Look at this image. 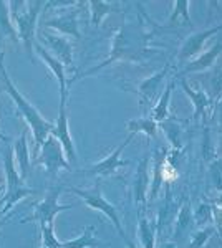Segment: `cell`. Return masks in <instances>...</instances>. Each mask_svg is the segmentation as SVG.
Returning <instances> with one entry per match:
<instances>
[{"label": "cell", "mask_w": 222, "mask_h": 248, "mask_svg": "<svg viewBox=\"0 0 222 248\" xmlns=\"http://www.w3.org/2000/svg\"><path fill=\"white\" fill-rule=\"evenodd\" d=\"M0 79H2L3 86H5V91L9 93L10 98L14 99L18 113L22 114L27 126L30 127L32 134H34V139H35V149L40 151V147L43 146L47 138L51 134V131L55 129V123L45 119V116H42V113H40L37 108L32 105L25 96L20 93L18 88L12 83L9 73H7V70H5V65H3V53H0Z\"/></svg>", "instance_id": "obj_1"}, {"label": "cell", "mask_w": 222, "mask_h": 248, "mask_svg": "<svg viewBox=\"0 0 222 248\" xmlns=\"http://www.w3.org/2000/svg\"><path fill=\"white\" fill-rule=\"evenodd\" d=\"M45 7L47 2H9L12 22L27 53H32V48L35 45L38 17Z\"/></svg>", "instance_id": "obj_2"}, {"label": "cell", "mask_w": 222, "mask_h": 248, "mask_svg": "<svg viewBox=\"0 0 222 248\" xmlns=\"http://www.w3.org/2000/svg\"><path fill=\"white\" fill-rule=\"evenodd\" d=\"M3 174H5V195L3 201L0 203V214L5 215L14 209L15 203H18L22 199L28 197V195L37 194V190L30 189L25 186V181L22 179L20 172L15 166L14 149L10 144H7L5 151H3Z\"/></svg>", "instance_id": "obj_3"}, {"label": "cell", "mask_w": 222, "mask_h": 248, "mask_svg": "<svg viewBox=\"0 0 222 248\" xmlns=\"http://www.w3.org/2000/svg\"><path fill=\"white\" fill-rule=\"evenodd\" d=\"M70 192H73L76 197H80L82 201L86 203L90 209L93 210H98L102 212L104 217H108L111 220L113 227H115L116 230H118L120 237L121 238H126V232H124L123 225H121V220H120V215H118V209H116V205H113L111 202H108L106 199H104L103 192H102V182H96L95 186L91 187V189H78V187H71Z\"/></svg>", "instance_id": "obj_4"}, {"label": "cell", "mask_w": 222, "mask_h": 248, "mask_svg": "<svg viewBox=\"0 0 222 248\" xmlns=\"http://www.w3.org/2000/svg\"><path fill=\"white\" fill-rule=\"evenodd\" d=\"M62 187H53L47 192L45 199L40 201L38 203H35L34 207V214H30L28 217L20 220V223H27V222H37L40 227L42 225H47L50 222H55V217L58 214L65 210H70L71 207L75 205H63V203L58 202L60 199V194H62Z\"/></svg>", "instance_id": "obj_5"}, {"label": "cell", "mask_w": 222, "mask_h": 248, "mask_svg": "<svg viewBox=\"0 0 222 248\" xmlns=\"http://www.w3.org/2000/svg\"><path fill=\"white\" fill-rule=\"evenodd\" d=\"M35 164H40V166L45 167L50 175H56L60 170H71L62 144L51 134L48 136L47 141L43 142V146L40 147Z\"/></svg>", "instance_id": "obj_6"}, {"label": "cell", "mask_w": 222, "mask_h": 248, "mask_svg": "<svg viewBox=\"0 0 222 248\" xmlns=\"http://www.w3.org/2000/svg\"><path fill=\"white\" fill-rule=\"evenodd\" d=\"M67 98H60V109H58V119L55 123V129L51 131V136H55L56 139L62 144L65 155L68 159V162L76 164L78 157H76V149H75V142L71 139L70 133V124H68V114H67Z\"/></svg>", "instance_id": "obj_7"}, {"label": "cell", "mask_w": 222, "mask_h": 248, "mask_svg": "<svg viewBox=\"0 0 222 248\" xmlns=\"http://www.w3.org/2000/svg\"><path fill=\"white\" fill-rule=\"evenodd\" d=\"M133 139H135V134L130 133V134H128V138L124 139V141L121 142L110 155H106L103 161H100L96 164H91V166L88 167L85 172H86V174H90V175H95V177H108V175L115 174V172L118 169H121V167H126L128 161H123V159H121V154H123L124 147H126L128 144L133 141Z\"/></svg>", "instance_id": "obj_8"}, {"label": "cell", "mask_w": 222, "mask_h": 248, "mask_svg": "<svg viewBox=\"0 0 222 248\" xmlns=\"http://www.w3.org/2000/svg\"><path fill=\"white\" fill-rule=\"evenodd\" d=\"M149 162L151 159L143 157L138 162L135 174V182H133V199L138 207V215L146 212V203H148V195H149Z\"/></svg>", "instance_id": "obj_9"}, {"label": "cell", "mask_w": 222, "mask_h": 248, "mask_svg": "<svg viewBox=\"0 0 222 248\" xmlns=\"http://www.w3.org/2000/svg\"><path fill=\"white\" fill-rule=\"evenodd\" d=\"M219 31H222V25L217 27H211V29H205L201 31H196V33L189 35L188 38L184 40V43L181 45V50L177 53V60L179 62H188L192 57H197L201 55V50L204 48L205 43L211 40L214 35H217Z\"/></svg>", "instance_id": "obj_10"}, {"label": "cell", "mask_w": 222, "mask_h": 248, "mask_svg": "<svg viewBox=\"0 0 222 248\" xmlns=\"http://www.w3.org/2000/svg\"><path fill=\"white\" fill-rule=\"evenodd\" d=\"M78 10L67 12V14L56 15L53 18L43 20V30L53 29L63 35H70L75 40H80V29H78Z\"/></svg>", "instance_id": "obj_11"}, {"label": "cell", "mask_w": 222, "mask_h": 248, "mask_svg": "<svg viewBox=\"0 0 222 248\" xmlns=\"http://www.w3.org/2000/svg\"><path fill=\"white\" fill-rule=\"evenodd\" d=\"M35 51L40 58L45 62V65L50 68V71L55 75V78L58 79V86H60V98H67L68 99V81H67V73H65V65L60 62L58 58H55L50 51H47L40 43L35 42Z\"/></svg>", "instance_id": "obj_12"}, {"label": "cell", "mask_w": 222, "mask_h": 248, "mask_svg": "<svg viewBox=\"0 0 222 248\" xmlns=\"http://www.w3.org/2000/svg\"><path fill=\"white\" fill-rule=\"evenodd\" d=\"M40 35L43 37L45 45L55 53V58H58L65 66H73V53H71V45L65 37H60L56 33L42 30Z\"/></svg>", "instance_id": "obj_13"}, {"label": "cell", "mask_w": 222, "mask_h": 248, "mask_svg": "<svg viewBox=\"0 0 222 248\" xmlns=\"http://www.w3.org/2000/svg\"><path fill=\"white\" fill-rule=\"evenodd\" d=\"M169 70H171V63H168L164 68H161L159 71H156L154 75H151V77H148L146 79H143V81L139 83L136 93H138V96H139L141 105H144V103L153 101V99H154V96L157 94V91H159L163 81L168 77Z\"/></svg>", "instance_id": "obj_14"}, {"label": "cell", "mask_w": 222, "mask_h": 248, "mask_svg": "<svg viewBox=\"0 0 222 248\" xmlns=\"http://www.w3.org/2000/svg\"><path fill=\"white\" fill-rule=\"evenodd\" d=\"M181 86H183V91L188 94V98L191 99L192 106H194V116L192 119L197 121L199 118H204V116L209 114V109L212 108V99L205 91L203 90H196L186 81L184 78H181Z\"/></svg>", "instance_id": "obj_15"}, {"label": "cell", "mask_w": 222, "mask_h": 248, "mask_svg": "<svg viewBox=\"0 0 222 248\" xmlns=\"http://www.w3.org/2000/svg\"><path fill=\"white\" fill-rule=\"evenodd\" d=\"M28 129H23L22 134L12 144L14 149V157H15V166L18 167V172L22 175L23 181H27L30 175V153H28Z\"/></svg>", "instance_id": "obj_16"}, {"label": "cell", "mask_w": 222, "mask_h": 248, "mask_svg": "<svg viewBox=\"0 0 222 248\" xmlns=\"http://www.w3.org/2000/svg\"><path fill=\"white\" fill-rule=\"evenodd\" d=\"M168 161V149L164 147H159V149L154 151V155L151 157L153 162V179H151V190H149L148 201H154L159 194L161 187H163L164 182V166H166Z\"/></svg>", "instance_id": "obj_17"}, {"label": "cell", "mask_w": 222, "mask_h": 248, "mask_svg": "<svg viewBox=\"0 0 222 248\" xmlns=\"http://www.w3.org/2000/svg\"><path fill=\"white\" fill-rule=\"evenodd\" d=\"M221 53H222V42L214 43L209 50H205L204 53L197 55L192 62H189V65H186L184 70L179 73V77L184 78V75H188V73H196V71L209 70V68L214 66V62H216V58L219 57Z\"/></svg>", "instance_id": "obj_18"}, {"label": "cell", "mask_w": 222, "mask_h": 248, "mask_svg": "<svg viewBox=\"0 0 222 248\" xmlns=\"http://www.w3.org/2000/svg\"><path fill=\"white\" fill-rule=\"evenodd\" d=\"M192 20L189 15V2L186 0H176L172 2V12L168 18V29H176V27H191Z\"/></svg>", "instance_id": "obj_19"}, {"label": "cell", "mask_w": 222, "mask_h": 248, "mask_svg": "<svg viewBox=\"0 0 222 248\" xmlns=\"http://www.w3.org/2000/svg\"><path fill=\"white\" fill-rule=\"evenodd\" d=\"M5 37H10V40L14 43L18 42V33L15 30V25L12 22L10 17V9H9V2H0V50H2V40ZM2 53V51H0Z\"/></svg>", "instance_id": "obj_20"}, {"label": "cell", "mask_w": 222, "mask_h": 248, "mask_svg": "<svg viewBox=\"0 0 222 248\" xmlns=\"http://www.w3.org/2000/svg\"><path fill=\"white\" fill-rule=\"evenodd\" d=\"M138 233L143 248H156V223L149 220L144 214H141L138 218Z\"/></svg>", "instance_id": "obj_21"}, {"label": "cell", "mask_w": 222, "mask_h": 248, "mask_svg": "<svg viewBox=\"0 0 222 248\" xmlns=\"http://www.w3.org/2000/svg\"><path fill=\"white\" fill-rule=\"evenodd\" d=\"M174 86H176V79L169 81V85L164 88V93L161 94L159 101H157L154 105V108H153L151 118L154 119L156 123L161 124L169 118V103H171V96H172V90H174Z\"/></svg>", "instance_id": "obj_22"}, {"label": "cell", "mask_w": 222, "mask_h": 248, "mask_svg": "<svg viewBox=\"0 0 222 248\" xmlns=\"http://www.w3.org/2000/svg\"><path fill=\"white\" fill-rule=\"evenodd\" d=\"M96 247H100V240L95 237V227L93 225L85 227L82 235H78L73 240L63 242L62 245V248H96Z\"/></svg>", "instance_id": "obj_23"}, {"label": "cell", "mask_w": 222, "mask_h": 248, "mask_svg": "<svg viewBox=\"0 0 222 248\" xmlns=\"http://www.w3.org/2000/svg\"><path fill=\"white\" fill-rule=\"evenodd\" d=\"M88 7H90V14H91V23L93 27H100L103 23V20L108 17L113 12H120L118 5L116 3H110V2H88Z\"/></svg>", "instance_id": "obj_24"}, {"label": "cell", "mask_w": 222, "mask_h": 248, "mask_svg": "<svg viewBox=\"0 0 222 248\" xmlns=\"http://www.w3.org/2000/svg\"><path fill=\"white\" fill-rule=\"evenodd\" d=\"M126 127L128 131L133 134L136 133H141L148 138H156L157 134V123L154 121L153 118H138V119H130L126 123Z\"/></svg>", "instance_id": "obj_25"}, {"label": "cell", "mask_w": 222, "mask_h": 248, "mask_svg": "<svg viewBox=\"0 0 222 248\" xmlns=\"http://www.w3.org/2000/svg\"><path fill=\"white\" fill-rule=\"evenodd\" d=\"M161 126H163V131H164V134H166L168 141L171 142L172 149H177V151L183 149V144H181V139H179L181 129H179V126H177L176 119L168 118L166 121L161 123Z\"/></svg>", "instance_id": "obj_26"}, {"label": "cell", "mask_w": 222, "mask_h": 248, "mask_svg": "<svg viewBox=\"0 0 222 248\" xmlns=\"http://www.w3.org/2000/svg\"><path fill=\"white\" fill-rule=\"evenodd\" d=\"M191 225V203L186 201L179 209V214H177V218H176V230H174V235L176 237H181L186 230L189 229Z\"/></svg>", "instance_id": "obj_27"}, {"label": "cell", "mask_w": 222, "mask_h": 248, "mask_svg": "<svg viewBox=\"0 0 222 248\" xmlns=\"http://www.w3.org/2000/svg\"><path fill=\"white\" fill-rule=\"evenodd\" d=\"M42 232V245L45 248H62L63 242H60L55 235V222H50L47 225L40 227Z\"/></svg>", "instance_id": "obj_28"}, {"label": "cell", "mask_w": 222, "mask_h": 248, "mask_svg": "<svg viewBox=\"0 0 222 248\" xmlns=\"http://www.w3.org/2000/svg\"><path fill=\"white\" fill-rule=\"evenodd\" d=\"M192 218H194V223L197 227L207 225L212 220V207L209 205V203L201 202L199 205H197V209L194 210V214H192Z\"/></svg>", "instance_id": "obj_29"}, {"label": "cell", "mask_w": 222, "mask_h": 248, "mask_svg": "<svg viewBox=\"0 0 222 248\" xmlns=\"http://www.w3.org/2000/svg\"><path fill=\"white\" fill-rule=\"evenodd\" d=\"M209 179L217 190H222V157L212 159V162L209 164Z\"/></svg>", "instance_id": "obj_30"}, {"label": "cell", "mask_w": 222, "mask_h": 248, "mask_svg": "<svg viewBox=\"0 0 222 248\" xmlns=\"http://www.w3.org/2000/svg\"><path fill=\"white\" fill-rule=\"evenodd\" d=\"M214 233L212 227H205V229L197 230L194 235L191 237V242H189V248H203L205 243L209 242L211 235Z\"/></svg>", "instance_id": "obj_31"}, {"label": "cell", "mask_w": 222, "mask_h": 248, "mask_svg": "<svg viewBox=\"0 0 222 248\" xmlns=\"http://www.w3.org/2000/svg\"><path fill=\"white\" fill-rule=\"evenodd\" d=\"M211 88H212L214 98H216V96H222V66L214 70V73L211 77Z\"/></svg>", "instance_id": "obj_32"}, {"label": "cell", "mask_w": 222, "mask_h": 248, "mask_svg": "<svg viewBox=\"0 0 222 248\" xmlns=\"http://www.w3.org/2000/svg\"><path fill=\"white\" fill-rule=\"evenodd\" d=\"M204 147H203V157H205V159H211V157H214V147H212V144H211V136H209V131L205 129V133H204ZM216 159V157H214Z\"/></svg>", "instance_id": "obj_33"}, {"label": "cell", "mask_w": 222, "mask_h": 248, "mask_svg": "<svg viewBox=\"0 0 222 248\" xmlns=\"http://www.w3.org/2000/svg\"><path fill=\"white\" fill-rule=\"evenodd\" d=\"M217 116H219V127L222 129V96H221V99H219V108H217Z\"/></svg>", "instance_id": "obj_34"}, {"label": "cell", "mask_w": 222, "mask_h": 248, "mask_svg": "<svg viewBox=\"0 0 222 248\" xmlns=\"http://www.w3.org/2000/svg\"><path fill=\"white\" fill-rule=\"evenodd\" d=\"M0 91H2V90H0ZM0 141L5 142V144H9L10 142V138H9V136H5V134L2 133V131H0Z\"/></svg>", "instance_id": "obj_35"}, {"label": "cell", "mask_w": 222, "mask_h": 248, "mask_svg": "<svg viewBox=\"0 0 222 248\" xmlns=\"http://www.w3.org/2000/svg\"><path fill=\"white\" fill-rule=\"evenodd\" d=\"M124 242H126V245H128V248H138V247H136L135 245V242H133V240H130V238H124Z\"/></svg>", "instance_id": "obj_36"}, {"label": "cell", "mask_w": 222, "mask_h": 248, "mask_svg": "<svg viewBox=\"0 0 222 248\" xmlns=\"http://www.w3.org/2000/svg\"><path fill=\"white\" fill-rule=\"evenodd\" d=\"M217 153L222 155V136H221V142H219V147H217Z\"/></svg>", "instance_id": "obj_37"}, {"label": "cell", "mask_w": 222, "mask_h": 248, "mask_svg": "<svg viewBox=\"0 0 222 248\" xmlns=\"http://www.w3.org/2000/svg\"><path fill=\"white\" fill-rule=\"evenodd\" d=\"M3 190H5V186H3V184H0V195L3 194Z\"/></svg>", "instance_id": "obj_38"}, {"label": "cell", "mask_w": 222, "mask_h": 248, "mask_svg": "<svg viewBox=\"0 0 222 248\" xmlns=\"http://www.w3.org/2000/svg\"><path fill=\"white\" fill-rule=\"evenodd\" d=\"M5 223H7V220H2V222H0V229H2V227H5Z\"/></svg>", "instance_id": "obj_39"}, {"label": "cell", "mask_w": 222, "mask_h": 248, "mask_svg": "<svg viewBox=\"0 0 222 248\" xmlns=\"http://www.w3.org/2000/svg\"><path fill=\"white\" fill-rule=\"evenodd\" d=\"M0 184H3V182H2V177H0Z\"/></svg>", "instance_id": "obj_40"}, {"label": "cell", "mask_w": 222, "mask_h": 248, "mask_svg": "<svg viewBox=\"0 0 222 248\" xmlns=\"http://www.w3.org/2000/svg\"><path fill=\"white\" fill-rule=\"evenodd\" d=\"M42 248H45V247H43V245H42Z\"/></svg>", "instance_id": "obj_41"}]
</instances>
